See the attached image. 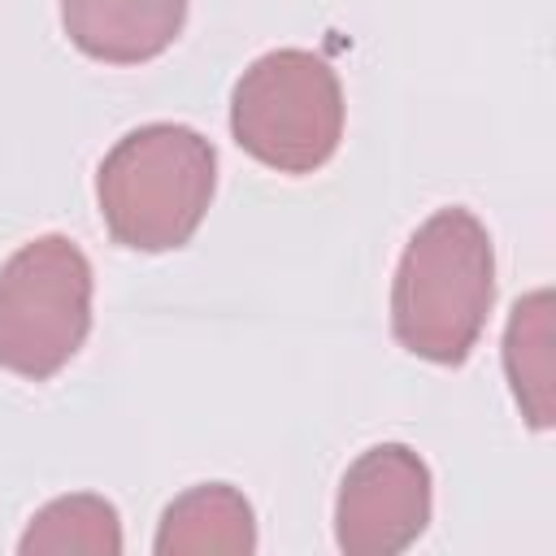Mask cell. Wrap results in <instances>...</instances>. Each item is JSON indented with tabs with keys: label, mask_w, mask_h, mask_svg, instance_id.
I'll return each instance as SVG.
<instances>
[{
	"label": "cell",
	"mask_w": 556,
	"mask_h": 556,
	"mask_svg": "<svg viewBox=\"0 0 556 556\" xmlns=\"http://www.w3.org/2000/svg\"><path fill=\"white\" fill-rule=\"evenodd\" d=\"M495 300V248L486 226L452 204L430 213L391 282V330L400 348L434 365H460L491 313Z\"/></svg>",
	"instance_id": "obj_1"
},
{
	"label": "cell",
	"mask_w": 556,
	"mask_h": 556,
	"mask_svg": "<svg viewBox=\"0 0 556 556\" xmlns=\"http://www.w3.org/2000/svg\"><path fill=\"white\" fill-rule=\"evenodd\" d=\"M217 187L213 143L182 122H148L122 135L96 169L109 235L135 252L182 248Z\"/></svg>",
	"instance_id": "obj_2"
},
{
	"label": "cell",
	"mask_w": 556,
	"mask_h": 556,
	"mask_svg": "<svg viewBox=\"0 0 556 556\" xmlns=\"http://www.w3.org/2000/svg\"><path fill=\"white\" fill-rule=\"evenodd\" d=\"M235 143L278 174L321 169L343 139V87L326 56L274 48L230 91Z\"/></svg>",
	"instance_id": "obj_3"
},
{
	"label": "cell",
	"mask_w": 556,
	"mask_h": 556,
	"mask_svg": "<svg viewBox=\"0 0 556 556\" xmlns=\"http://www.w3.org/2000/svg\"><path fill=\"white\" fill-rule=\"evenodd\" d=\"M91 330V261L70 235H39L0 265V369L43 382Z\"/></svg>",
	"instance_id": "obj_4"
},
{
	"label": "cell",
	"mask_w": 556,
	"mask_h": 556,
	"mask_svg": "<svg viewBox=\"0 0 556 556\" xmlns=\"http://www.w3.org/2000/svg\"><path fill=\"white\" fill-rule=\"evenodd\" d=\"M430 521V469L404 443L361 452L334 500V543L348 556H395Z\"/></svg>",
	"instance_id": "obj_5"
},
{
	"label": "cell",
	"mask_w": 556,
	"mask_h": 556,
	"mask_svg": "<svg viewBox=\"0 0 556 556\" xmlns=\"http://www.w3.org/2000/svg\"><path fill=\"white\" fill-rule=\"evenodd\" d=\"M187 22V0H61L70 43L109 65L161 56Z\"/></svg>",
	"instance_id": "obj_6"
},
{
	"label": "cell",
	"mask_w": 556,
	"mask_h": 556,
	"mask_svg": "<svg viewBox=\"0 0 556 556\" xmlns=\"http://www.w3.org/2000/svg\"><path fill=\"white\" fill-rule=\"evenodd\" d=\"M152 547H156V556H204V552L248 556V552H256L252 504L230 482L191 486L161 513Z\"/></svg>",
	"instance_id": "obj_7"
},
{
	"label": "cell",
	"mask_w": 556,
	"mask_h": 556,
	"mask_svg": "<svg viewBox=\"0 0 556 556\" xmlns=\"http://www.w3.org/2000/svg\"><path fill=\"white\" fill-rule=\"evenodd\" d=\"M504 374L521 404V417L534 430H547L556 417V369H552V291L539 287L521 295L504 330Z\"/></svg>",
	"instance_id": "obj_8"
},
{
	"label": "cell",
	"mask_w": 556,
	"mask_h": 556,
	"mask_svg": "<svg viewBox=\"0 0 556 556\" xmlns=\"http://www.w3.org/2000/svg\"><path fill=\"white\" fill-rule=\"evenodd\" d=\"M22 556H65V552H87V556H117L122 552V521L117 508L104 495H61L43 504L26 534L17 539Z\"/></svg>",
	"instance_id": "obj_9"
}]
</instances>
